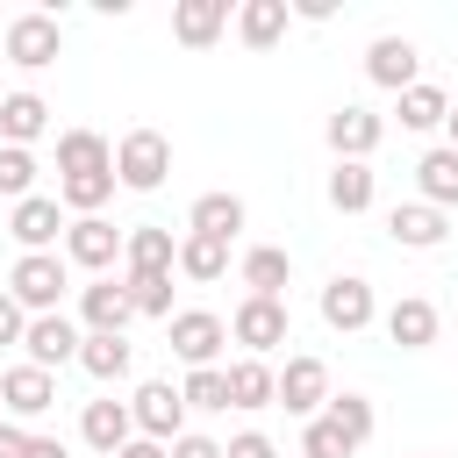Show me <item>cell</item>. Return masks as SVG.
<instances>
[{"instance_id":"1","label":"cell","mask_w":458,"mask_h":458,"mask_svg":"<svg viewBox=\"0 0 458 458\" xmlns=\"http://www.w3.org/2000/svg\"><path fill=\"white\" fill-rule=\"evenodd\" d=\"M7 293L21 301V315H64V293H72L64 250H21L7 272Z\"/></svg>"},{"instance_id":"2","label":"cell","mask_w":458,"mask_h":458,"mask_svg":"<svg viewBox=\"0 0 458 458\" xmlns=\"http://www.w3.org/2000/svg\"><path fill=\"white\" fill-rule=\"evenodd\" d=\"M0 50H7V64H14V72H43V64H57L64 29H57V14L21 7V14H7V21H0Z\"/></svg>"},{"instance_id":"3","label":"cell","mask_w":458,"mask_h":458,"mask_svg":"<svg viewBox=\"0 0 458 458\" xmlns=\"http://www.w3.org/2000/svg\"><path fill=\"white\" fill-rule=\"evenodd\" d=\"M165 179H172V136H165V129H129V136L114 143V186L157 193Z\"/></svg>"},{"instance_id":"4","label":"cell","mask_w":458,"mask_h":458,"mask_svg":"<svg viewBox=\"0 0 458 458\" xmlns=\"http://www.w3.org/2000/svg\"><path fill=\"white\" fill-rule=\"evenodd\" d=\"M272 379H279V394H272V408H286V415H301V422H315L322 408H329V365L315 358V351H286V365H272Z\"/></svg>"},{"instance_id":"5","label":"cell","mask_w":458,"mask_h":458,"mask_svg":"<svg viewBox=\"0 0 458 458\" xmlns=\"http://www.w3.org/2000/svg\"><path fill=\"white\" fill-rule=\"evenodd\" d=\"M57 250H64V265H72V272H93V279H107V272L122 265V229H114L107 215H72Z\"/></svg>"},{"instance_id":"6","label":"cell","mask_w":458,"mask_h":458,"mask_svg":"<svg viewBox=\"0 0 458 458\" xmlns=\"http://www.w3.org/2000/svg\"><path fill=\"white\" fill-rule=\"evenodd\" d=\"M229 344H243V358H272L279 344H293V315H286V301H258V293H243L236 315H229Z\"/></svg>"},{"instance_id":"7","label":"cell","mask_w":458,"mask_h":458,"mask_svg":"<svg viewBox=\"0 0 458 458\" xmlns=\"http://www.w3.org/2000/svg\"><path fill=\"white\" fill-rule=\"evenodd\" d=\"M172 358L186 365V372H200V365H222V351H229V322L215 315V308H172Z\"/></svg>"},{"instance_id":"8","label":"cell","mask_w":458,"mask_h":458,"mask_svg":"<svg viewBox=\"0 0 458 458\" xmlns=\"http://www.w3.org/2000/svg\"><path fill=\"white\" fill-rule=\"evenodd\" d=\"M129 422H136V437H150V444H179V437H186V401H179V386H172V379H143V386L129 394Z\"/></svg>"},{"instance_id":"9","label":"cell","mask_w":458,"mask_h":458,"mask_svg":"<svg viewBox=\"0 0 458 458\" xmlns=\"http://www.w3.org/2000/svg\"><path fill=\"white\" fill-rule=\"evenodd\" d=\"M322 322L336 329V336H358V329H372L379 322V301H372V279H358V272H336L329 286H322Z\"/></svg>"},{"instance_id":"10","label":"cell","mask_w":458,"mask_h":458,"mask_svg":"<svg viewBox=\"0 0 458 458\" xmlns=\"http://www.w3.org/2000/svg\"><path fill=\"white\" fill-rule=\"evenodd\" d=\"M79 322L72 315H29V329H21V365H36V372H57V365H79Z\"/></svg>"},{"instance_id":"11","label":"cell","mask_w":458,"mask_h":458,"mask_svg":"<svg viewBox=\"0 0 458 458\" xmlns=\"http://www.w3.org/2000/svg\"><path fill=\"white\" fill-rule=\"evenodd\" d=\"M379 136H386V122H379L372 107H358V100H344V107L322 122V143H329L344 165H365V157L379 150Z\"/></svg>"},{"instance_id":"12","label":"cell","mask_w":458,"mask_h":458,"mask_svg":"<svg viewBox=\"0 0 458 458\" xmlns=\"http://www.w3.org/2000/svg\"><path fill=\"white\" fill-rule=\"evenodd\" d=\"M0 408H7V422H36V415H50L57 408V372H36V365H7L0 372Z\"/></svg>"},{"instance_id":"13","label":"cell","mask_w":458,"mask_h":458,"mask_svg":"<svg viewBox=\"0 0 458 458\" xmlns=\"http://www.w3.org/2000/svg\"><path fill=\"white\" fill-rule=\"evenodd\" d=\"M129 322H136V308H129L122 279H86L79 286V329L86 336H129Z\"/></svg>"},{"instance_id":"14","label":"cell","mask_w":458,"mask_h":458,"mask_svg":"<svg viewBox=\"0 0 458 458\" xmlns=\"http://www.w3.org/2000/svg\"><path fill=\"white\" fill-rule=\"evenodd\" d=\"M365 79H372L379 93H408V86L422 79V50H415L408 36H372V50H365Z\"/></svg>"},{"instance_id":"15","label":"cell","mask_w":458,"mask_h":458,"mask_svg":"<svg viewBox=\"0 0 458 458\" xmlns=\"http://www.w3.org/2000/svg\"><path fill=\"white\" fill-rule=\"evenodd\" d=\"M7 236H14L21 250H57V243H64V208H57V193H29V200H14Z\"/></svg>"},{"instance_id":"16","label":"cell","mask_w":458,"mask_h":458,"mask_svg":"<svg viewBox=\"0 0 458 458\" xmlns=\"http://www.w3.org/2000/svg\"><path fill=\"white\" fill-rule=\"evenodd\" d=\"M386 236H394L401 250H437V243L451 236V215L429 208V200H401V208H386Z\"/></svg>"},{"instance_id":"17","label":"cell","mask_w":458,"mask_h":458,"mask_svg":"<svg viewBox=\"0 0 458 458\" xmlns=\"http://www.w3.org/2000/svg\"><path fill=\"white\" fill-rule=\"evenodd\" d=\"M379 322H386V344H401V351H429V344H437V329H444L437 301H422V293H401Z\"/></svg>"},{"instance_id":"18","label":"cell","mask_w":458,"mask_h":458,"mask_svg":"<svg viewBox=\"0 0 458 458\" xmlns=\"http://www.w3.org/2000/svg\"><path fill=\"white\" fill-rule=\"evenodd\" d=\"M50 136V100L43 93H0V143H14V150H36Z\"/></svg>"},{"instance_id":"19","label":"cell","mask_w":458,"mask_h":458,"mask_svg":"<svg viewBox=\"0 0 458 458\" xmlns=\"http://www.w3.org/2000/svg\"><path fill=\"white\" fill-rule=\"evenodd\" d=\"M229 0H172V36L186 43V50H208V43H222L229 36Z\"/></svg>"},{"instance_id":"20","label":"cell","mask_w":458,"mask_h":458,"mask_svg":"<svg viewBox=\"0 0 458 458\" xmlns=\"http://www.w3.org/2000/svg\"><path fill=\"white\" fill-rule=\"evenodd\" d=\"M229 29H236V43H243V50H272V43H286L293 7H286V0H243V7L229 14Z\"/></svg>"},{"instance_id":"21","label":"cell","mask_w":458,"mask_h":458,"mask_svg":"<svg viewBox=\"0 0 458 458\" xmlns=\"http://www.w3.org/2000/svg\"><path fill=\"white\" fill-rule=\"evenodd\" d=\"M79 437H86V451H100V458H114L129 437H136V422H129V401H86L79 408Z\"/></svg>"},{"instance_id":"22","label":"cell","mask_w":458,"mask_h":458,"mask_svg":"<svg viewBox=\"0 0 458 458\" xmlns=\"http://www.w3.org/2000/svg\"><path fill=\"white\" fill-rule=\"evenodd\" d=\"M236 272H243V286H250L258 301H286V286H293V258H286L279 243H250V250L236 258Z\"/></svg>"},{"instance_id":"23","label":"cell","mask_w":458,"mask_h":458,"mask_svg":"<svg viewBox=\"0 0 458 458\" xmlns=\"http://www.w3.org/2000/svg\"><path fill=\"white\" fill-rule=\"evenodd\" d=\"M172 258H179V236L172 229H157V222L122 229V272H172Z\"/></svg>"},{"instance_id":"24","label":"cell","mask_w":458,"mask_h":458,"mask_svg":"<svg viewBox=\"0 0 458 458\" xmlns=\"http://www.w3.org/2000/svg\"><path fill=\"white\" fill-rule=\"evenodd\" d=\"M222 379H229V408H243V415L272 408V394H279L272 358H229V365H222Z\"/></svg>"},{"instance_id":"25","label":"cell","mask_w":458,"mask_h":458,"mask_svg":"<svg viewBox=\"0 0 458 458\" xmlns=\"http://www.w3.org/2000/svg\"><path fill=\"white\" fill-rule=\"evenodd\" d=\"M72 172H114V143L100 129H57V179Z\"/></svg>"},{"instance_id":"26","label":"cell","mask_w":458,"mask_h":458,"mask_svg":"<svg viewBox=\"0 0 458 458\" xmlns=\"http://www.w3.org/2000/svg\"><path fill=\"white\" fill-rule=\"evenodd\" d=\"M243 222H250L243 193H200V200L186 208V229H193V236H222V243H236Z\"/></svg>"},{"instance_id":"27","label":"cell","mask_w":458,"mask_h":458,"mask_svg":"<svg viewBox=\"0 0 458 458\" xmlns=\"http://www.w3.org/2000/svg\"><path fill=\"white\" fill-rule=\"evenodd\" d=\"M172 272L193 279V286H215V279L229 272V243H222V236H193V229H179V258H172Z\"/></svg>"},{"instance_id":"28","label":"cell","mask_w":458,"mask_h":458,"mask_svg":"<svg viewBox=\"0 0 458 458\" xmlns=\"http://www.w3.org/2000/svg\"><path fill=\"white\" fill-rule=\"evenodd\" d=\"M415 200H429V208H444V215L458 208V150L437 143V150L415 157Z\"/></svg>"},{"instance_id":"29","label":"cell","mask_w":458,"mask_h":458,"mask_svg":"<svg viewBox=\"0 0 458 458\" xmlns=\"http://www.w3.org/2000/svg\"><path fill=\"white\" fill-rule=\"evenodd\" d=\"M322 193H329V208H336V215H365V208L379 200V172H372V165H344V157H336Z\"/></svg>"},{"instance_id":"30","label":"cell","mask_w":458,"mask_h":458,"mask_svg":"<svg viewBox=\"0 0 458 458\" xmlns=\"http://www.w3.org/2000/svg\"><path fill=\"white\" fill-rule=\"evenodd\" d=\"M129 365H136V344L129 336H79V372L86 379L114 386V379H129Z\"/></svg>"},{"instance_id":"31","label":"cell","mask_w":458,"mask_h":458,"mask_svg":"<svg viewBox=\"0 0 458 458\" xmlns=\"http://www.w3.org/2000/svg\"><path fill=\"white\" fill-rule=\"evenodd\" d=\"M394 114H401V129L429 136V129H444V114H451V93H444V86H429V79H415L408 93H394Z\"/></svg>"},{"instance_id":"32","label":"cell","mask_w":458,"mask_h":458,"mask_svg":"<svg viewBox=\"0 0 458 458\" xmlns=\"http://www.w3.org/2000/svg\"><path fill=\"white\" fill-rule=\"evenodd\" d=\"M114 200V172H72V179H57V208L64 215H100Z\"/></svg>"},{"instance_id":"33","label":"cell","mask_w":458,"mask_h":458,"mask_svg":"<svg viewBox=\"0 0 458 458\" xmlns=\"http://www.w3.org/2000/svg\"><path fill=\"white\" fill-rule=\"evenodd\" d=\"M122 293H129V308H136V315L172 322V272H122Z\"/></svg>"},{"instance_id":"34","label":"cell","mask_w":458,"mask_h":458,"mask_svg":"<svg viewBox=\"0 0 458 458\" xmlns=\"http://www.w3.org/2000/svg\"><path fill=\"white\" fill-rule=\"evenodd\" d=\"M179 401H186V415H229V379H222V365H200V372H186Z\"/></svg>"},{"instance_id":"35","label":"cell","mask_w":458,"mask_h":458,"mask_svg":"<svg viewBox=\"0 0 458 458\" xmlns=\"http://www.w3.org/2000/svg\"><path fill=\"white\" fill-rule=\"evenodd\" d=\"M344 437H351V451H365L372 444V429H379V415H372V401L365 394H329V408H322Z\"/></svg>"},{"instance_id":"36","label":"cell","mask_w":458,"mask_h":458,"mask_svg":"<svg viewBox=\"0 0 458 458\" xmlns=\"http://www.w3.org/2000/svg\"><path fill=\"white\" fill-rule=\"evenodd\" d=\"M301 458H358V451L329 415H315V422H301Z\"/></svg>"},{"instance_id":"37","label":"cell","mask_w":458,"mask_h":458,"mask_svg":"<svg viewBox=\"0 0 458 458\" xmlns=\"http://www.w3.org/2000/svg\"><path fill=\"white\" fill-rule=\"evenodd\" d=\"M0 193H7V200H29V193H36V150L0 143Z\"/></svg>"},{"instance_id":"38","label":"cell","mask_w":458,"mask_h":458,"mask_svg":"<svg viewBox=\"0 0 458 458\" xmlns=\"http://www.w3.org/2000/svg\"><path fill=\"white\" fill-rule=\"evenodd\" d=\"M222 458H279V444H272L265 429H236V437L222 444Z\"/></svg>"},{"instance_id":"39","label":"cell","mask_w":458,"mask_h":458,"mask_svg":"<svg viewBox=\"0 0 458 458\" xmlns=\"http://www.w3.org/2000/svg\"><path fill=\"white\" fill-rule=\"evenodd\" d=\"M21 329H29V315H21V301L0 286V344H21Z\"/></svg>"},{"instance_id":"40","label":"cell","mask_w":458,"mask_h":458,"mask_svg":"<svg viewBox=\"0 0 458 458\" xmlns=\"http://www.w3.org/2000/svg\"><path fill=\"white\" fill-rule=\"evenodd\" d=\"M165 458H222V444H215V437H200V429H186L179 444H165Z\"/></svg>"},{"instance_id":"41","label":"cell","mask_w":458,"mask_h":458,"mask_svg":"<svg viewBox=\"0 0 458 458\" xmlns=\"http://www.w3.org/2000/svg\"><path fill=\"white\" fill-rule=\"evenodd\" d=\"M0 458H29V429L0 415Z\"/></svg>"},{"instance_id":"42","label":"cell","mask_w":458,"mask_h":458,"mask_svg":"<svg viewBox=\"0 0 458 458\" xmlns=\"http://www.w3.org/2000/svg\"><path fill=\"white\" fill-rule=\"evenodd\" d=\"M29 458H72V451H64V437H36L29 429Z\"/></svg>"},{"instance_id":"43","label":"cell","mask_w":458,"mask_h":458,"mask_svg":"<svg viewBox=\"0 0 458 458\" xmlns=\"http://www.w3.org/2000/svg\"><path fill=\"white\" fill-rule=\"evenodd\" d=\"M114 458H165V444H150V437H129Z\"/></svg>"},{"instance_id":"44","label":"cell","mask_w":458,"mask_h":458,"mask_svg":"<svg viewBox=\"0 0 458 458\" xmlns=\"http://www.w3.org/2000/svg\"><path fill=\"white\" fill-rule=\"evenodd\" d=\"M444 150H458V107L444 114Z\"/></svg>"},{"instance_id":"45","label":"cell","mask_w":458,"mask_h":458,"mask_svg":"<svg viewBox=\"0 0 458 458\" xmlns=\"http://www.w3.org/2000/svg\"><path fill=\"white\" fill-rule=\"evenodd\" d=\"M0 64H7V50H0Z\"/></svg>"}]
</instances>
